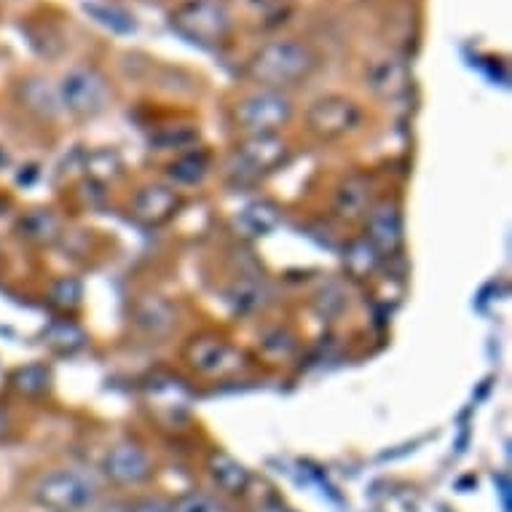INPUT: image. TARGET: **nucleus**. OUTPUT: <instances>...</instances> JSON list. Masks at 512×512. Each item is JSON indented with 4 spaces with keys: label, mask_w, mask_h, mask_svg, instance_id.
<instances>
[{
    "label": "nucleus",
    "mask_w": 512,
    "mask_h": 512,
    "mask_svg": "<svg viewBox=\"0 0 512 512\" xmlns=\"http://www.w3.org/2000/svg\"><path fill=\"white\" fill-rule=\"evenodd\" d=\"M317 68V54L301 41H271L255 51L247 65V73L255 84L263 89H277L295 86L306 81Z\"/></svg>",
    "instance_id": "nucleus-1"
},
{
    "label": "nucleus",
    "mask_w": 512,
    "mask_h": 512,
    "mask_svg": "<svg viewBox=\"0 0 512 512\" xmlns=\"http://www.w3.org/2000/svg\"><path fill=\"white\" fill-rule=\"evenodd\" d=\"M33 502L46 512H81L92 507L100 486L92 472L78 467H57L43 472L33 486Z\"/></svg>",
    "instance_id": "nucleus-2"
},
{
    "label": "nucleus",
    "mask_w": 512,
    "mask_h": 512,
    "mask_svg": "<svg viewBox=\"0 0 512 512\" xmlns=\"http://www.w3.org/2000/svg\"><path fill=\"white\" fill-rule=\"evenodd\" d=\"M293 121V100L277 89H258L236 102L234 124L247 137L279 135Z\"/></svg>",
    "instance_id": "nucleus-3"
},
{
    "label": "nucleus",
    "mask_w": 512,
    "mask_h": 512,
    "mask_svg": "<svg viewBox=\"0 0 512 512\" xmlns=\"http://www.w3.org/2000/svg\"><path fill=\"white\" fill-rule=\"evenodd\" d=\"M59 105L76 118H94L110 105V84L100 70L92 65H76L70 68L57 84Z\"/></svg>",
    "instance_id": "nucleus-4"
},
{
    "label": "nucleus",
    "mask_w": 512,
    "mask_h": 512,
    "mask_svg": "<svg viewBox=\"0 0 512 512\" xmlns=\"http://www.w3.org/2000/svg\"><path fill=\"white\" fill-rule=\"evenodd\" d=\"M177 33L199 46H218L231 33V14L223 0H188L172 14Z\"/></svg>",
    "instance_id": "nucleus-5"
},
{
    "label": "nucleus",
    "mask_w": 512,
    "mask_h": 512,
    "mask_svg": "<svg viewBox=\"0 0 512 512\" xmlns=\"http://www.w3.org/2000/svg\"><path fill=\"white\" fill-rule=\"evenodd\" d=\"M287 156H290V148L279 135L247 137L228 161V169L239 180H258V177L277 172L287 161Z\"/></svg>",
    "instance_id": "nucleus-6"
},
{
    "label": "nucleus",
    "mask_w": 512,
    "mask_h": 512,
    "mask_svg": "<svg viewBox=\"0 0 512 512\" xmlns=\"http://www.w3.org/2000/svg\"><path fill=\"white\" fill-rule=\"evenodd\" d=\"M360 105L344 94H328L319 97L306 110V126L319 140H341L360 124Z\"/></svg>",
    "instance_id": "nucleus-7"
},
{
    "label": "nucleus",
    "mask_w": 512,
    "mask_h": 512,
    "mask_svg": "<svg viewBox=\"0 0 512 512\" xmlns=\"http://www.w3.org/2000/svg\"><path fill=\"white\" fill-rule=\"evenodd\" d=\"M365 242L378 258H392L403 247V215L392 199L370 204L365 215Z\"/></svg>",
    "instance_id": "nucleus-8"
},
{
    "label": "nucleus",
    "mask_w": 512,
    "mask_h": 512,
    "mask_svg": "<svg viewBox=\"0 0 512 512\" xmlns=\"http://www.w3.org/2000/svg\"><path fill=\"white\" fill-rule=\"evenodd\" d=\"M185 360L199 376L207 378L234 376L244 365L242 352L223 338H196L185 349Z\"/></svg>",
    "instance_id": "nucleus-9"
},
{
    "label": "nucleus",
    "mask_w": 512,
    "mask_h": 512,
    "mask_svg": "<svg viewBox=\"0 0 512 512\" xmlns=\"http://www.w3.org/2000/svg\"><path fill=\"white\" fill-rule=\"evenodd\" d=\"M102 472L116 486H140L153 475V464L137 443H116L102 459Z\"/></svg>",
    "instance_id": "nucleus-10"
},
{
    "label": "nucleus",
    "mask_w": 512,
    "mask_h": 512,
    "mask_svg": "<svg viewBox=\"0 0 512 512\" xmlns=\"http://www.w3.org/2000/svg\"><path fill=\"white\" fill-rule=\"evenodd\" d=\"M180 196L172 185H145L143 191H137L132 202V215L143 226H164L175 218L180 210Z\"/></svg>",
    "instance_id": "nucleus-11"
},
{
    "label": "nucleus",
    "mask_w": 512,
    "mask_h": 512,
    "mask_svg": "<svg viewBox=\"0 0 512 512\" xmlns=\"http://www.w3.org/2000/svg\"><path fill=\"white\" fill-rule=\"evenodd\" d=\"M368 86L381 100H400L411 89V70L403 59H378L368 70Z\"/></svg>",
    "instance_id": "nucleus-12"
},
{
    "label": "nucleus",
    "mask_w": 512,
    "mask_h": 512,
    "mask_svg": "<svg viewBox=\"0 0 512 512\" xmlns=\"http://www.w3.org/2000/svg\"><path fill=\"white\" fill-rule=\"evenodd\" d=\"M17 234L33 247H51L62 236V223L51 210H30L17 220Z\"/></svg>",
    "instance_id": "nucleus-13"
},
{
    "label": "nucleus",
    "mask_w": 512,
    "mask_h": 512,
    "mask_svg": "<svg viewBox=\"0 0 512 512\" xmlns=\"http://www.w3.org/2000/svg\"><path fill=\"white\" fill-rule=\"evenodd\" d=\"M338 218L362 220L370 210V183L368 177L352 175L338 185L336 202H333Z\"/></svg>",
    "instance_id": "nucleus-14"
},
{
    "label": "nucleus",
    "mask_w": 512,
    "mask_h": 512,
    "mask_svg": "<svg viewBox=\"0 0 512 512\" xmlns=\"http://www.w3.org/2000/svg\"><path fill=\"white\" fill-rule=\"evenodd\" d=\"M207 470H210L212 483H215L223 494H244L247 486H250V470H247L239 459L226 454V451H215V454L210 456Z\"/></svg>",
    "instance_id": "nucleus-15"
},
{
    "label": "nucleus",
    "mask_w": 512,
    "mask_h": 512,
    "mask_svg": "<svg viewBox=\"0 0 512 512\" xmlns=\"http://www.w3.org/2000/svg\"><path fill=\"white\" fill-rule=\"evenodd\" d=\"M19 102H22V108H27L38 118H54L62 110L57 86H49V81L38 76L25 78L19 84Z\"/></svg>",
    "instance_id": "nucleus-16"
},
{
    "label": "nucleus",
    "mask_w": 512,
    "mask_h": 512,
    "mask_svg": "<svg viewBox=\"0 0 512 512\" xmlns=\"http://www.w3.org/2000/svg\"><path fill=\"white\" fill-rule=\"evenodd\" d=\"M135 322L145 336L161 338L175 328V309L164 298L153 295V298H145V301L137 303Z\"/></svg>",
    "instance_id": "nucleus-17"
},
{
    "label": "nucleus",
    "mask_w": 512,
    "mask_h": 512,
    "mask_svg": "<svg viewBox=\"0 0 512 512\" xmlns=\"http://www.w3.org/2000/svg\"><path fill=\"white\" fill-rule=\"evenodd\" d=\"M279 220H282V212L274 202L269 199H258V202H250L239 212V218H236V228L242 231L244 236H266L271 234L274 228L279 226Z\"/></svg>",
    "instance_id": "nucleus-18"
},
{
    "label": "nucleus",
    "mask_w": 512,
    "mask_h": 512,
    "mask_svg": "<svg viewBox=\"0 0 512 512\" xmlns=\"http://www.w3.org/2000/svg\"><path fill=\"white\" fill-rule=\"evenodd\" d=\"M84 172L94 185L116 183L118 177L124 175V159L113 148H100V151H92L86 156Z\"/></svg>",
    "instance_id": "nucleus-19"
},
{
    "label": "nucleus",
    "mask_w": 512,
    "mask_h": 512,
    "mask_svg": "<svg viewBox=\"0 0 512 512\" xmlns=\"http://www.w3.org/2000/svg\"><path fill=\"white\" fill-rule=\"evenodd\" d=\"M167 175L177 185H199L204 177L210 175V156L204 151H188L180 153L172 164H169Z\"/></svg>",
    "instance_id": "nucleus-20"
},
{
    "label": "nucleus",
    "mask_w": 512,
    "mask_h": 512,
    "mask_svg": "<svg viewBox=\"0 0 512 512\" xmlns=\"http://www.w3.org/2000/svg\"><path fill=\"white\" fill-rule=\"evenodd\" d=\"M11 387L25 397H41L51 387V370L46 365H25L11 373Z\"/></svg>",
    "instance_id": "nucleus-21"
},
{
    "label": "nucleus",
    "mask_w": 512,
    "mask_h": 512,
    "mask_svg": "<svg viewBox=\"0 0 512 512\" xmlns=\"http://www.w3.org/2000/svg\"><path fill=\"white\" fill-rule=\"evenodd\" d=\"M46 341H49L51 349H57V352L73 354L78 352V349H84L86 336L76 322H70V319H59V322L49 325V330H46Z\"/></svg>",
    "instance_id": "nucleus-22"
},
{
    "label": "nucleus",
    "mask_w": 512,
    "mask_h": 512,
    "mask_svg": "<svg viewBox=\"0 0 512 512\" xmlns=\"http://www.w3.org/2000/svg\"><path fill=\"white\" fill-rule=\"evenodd\" d=\"M51 306H57L59 311H73L84 303V285L73 277H62L51 285L49 293Z\"/></svg>",
    "instance_id": "nucleus-23"
},
{
    "label": "nucleus",
    "mask_w": 512,
    "mask_h": 512,
    "mask_svg": "<svg viewBox=\"0 0 512 512\" xmlns=\"http://www.w3.org/2000/svg\"><path fill=\"white\" fill-rule=\"evenodd\" d=\"M172 512H231L223 499L207 491H188L172 504Z\"/></svg>",
    "instance_id": "nucleus-24"
},
{
    "label": "nucleus",
    "mask_w": 512,
    "mask_h": 512,
    "mask_svg": "<svg viewBox=\"0 0 512 512\" xmlns=\"http://www.w3.org/2000/svg\"><path fill=\"white\" fill-rule=\"evenodd\" d=\"M381 261L376 252L370 250V244L362 239V242H354L346 252V266L352 269L354 277H365L370 271L376 269V263Z\"/></svg>",
    "instance_id": "nucleus-25"
},
{
    "label": "nucleus",
    "mask_w": 512,
    "mask_h": 512,
    "mask_svg": "<svg viewBox=\"0 0 512 512\" xmlns=\"http://www.w3.org/2000/svg\"><path fill=\"white\" fill-rule=\"evenodd\" d=\"M234 303L242 311H255L266 306V287L252 282V279H242L239 285L234 287Z\"/></svg>",
    "instance_id": "nucleus-26"
},
{
    "label": "nucleus",
    "mask_w": 512,
    "mask_h": 512,
    "mask_svg": "<svg viewBox=\"0 0 512 512\" xmlns=\"http://www.w3.org/2000/svg\"><path fill=\"white\" fill-rule=\"evenodd\" d=\"M86 11H92L94 17H97V22H102L105 27H110V30H116V33H132L135 30V17H129L126 11L121 9H102V6H89L86 3Z\"/></svg>",
    "instance_id": "nucleus-27"
},
{
    "label": "nucleus",
    "mask_w": 512,
    "mask_h": 512,
    "mask_svg": "<svg viewBox=\"0 0 512 512\" xmlns=\"http://www.w3.org/2000/svg\"><path fill=\"white\" fill-rule=\"evenodd\" d=\"M129 512H172V504L161 496H143L129 507Z\"/></svg>",
    "instance_id": "nucleus-28"
},
{
    "label": "nucleus",
    "mask_w": 512,
    "mask_h": 512,
    "mask_svg": "<svg viewBox=\"0 0 512 512\" xmlns=\"http://www.w3.org/2000/svg\"><path fill=\"white\" fill-rule=\"evenodd\" d=\"M11 435V416L0 408V440H6Z\"/></svg>",
    "instance_id": "nucleus-29"
}]
</instances>
